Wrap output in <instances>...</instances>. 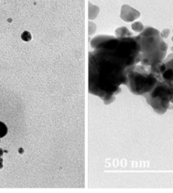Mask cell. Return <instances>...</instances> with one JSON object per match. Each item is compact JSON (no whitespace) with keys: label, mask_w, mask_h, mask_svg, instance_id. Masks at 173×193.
<instances>
[{"label":"cell","mask_w":173,"mask_h":193,"mask_svg":"<svg viewBox=\"0 0 173 193\" xmlns=\"http://www.w3.org/2000/svg\"><path fill=\"white\" fill-rule=\"evenodd\" d=\"M117 37H129L133 36V34L130 33L129 29L125 27H121L116 29L115 31Z\"/></svg>","instance_id":"7"},{"label":"cell","mask_w":173,"mask_h":193,"mask_svg":"<svg viewBox=\"0 0 173 193\" xmlns=\"http://www.w3.org/2000/svg\"><path fill=\"white\" fill-rule=\"evenodd\" d=\"M170 33V30L169 29H165L163 30L162 33H160V36L163 37V38H166L169 36V35Z\"/></svg>","instance_id":"13"},{"label":"cell","mask_w":173,"mask_h":193,"mask_svg":"<svg viewBox=\"0 0 173 193\" xmlns=\"http://www.w3.org/2000/svg\"><path fill=\"white\" fill-rule=\"evenodd\" d=\"M99 12V8L97 6H94L92 3L89 2V19L93 20L97 17Z\"/></svg>","instance_id":"8"},{"label":"cell","mask_w":173,"mask_h":193,"mask_svg":"<svg viewBox=\"0 0 173 193\" xmlns=\"http://www.w3.org/2000/svg\"><path fill=\"white\" fill-rule=\"evenodd\" d=\"M172 42H173V36H172Z\"/></svg>","instance_id":"20"},{"label":"cell","mask_w":173,"mask_h":193,"mask_svg":"<svg viewBox=\"0 0 173 193\" xmlns=\"http://www.w3.org/2000/svg\"><path fill=\"white\" fill-rule=\"evenodd\" d=\"M171 103L173 104V96H172V100H171Z\"/></svg>","instance_id":"17"},{"label":"cell","mask_w":173,"mask_h":193,"mask_svg":"<svg viewBox=\"0 0 173 193\" xmlns=\"http://www.w3.org/2000/svg\"><path fill=\"white\" fill-rule=\"evenodd\" d=\"M157 82V78L149 73L145 66L136 65L128 73L124 85L133 94L143 95L153 89Z\"/></svg>","instance_id":"3"},{"label":"cell","mask_w":173,"mask_h":193,"mask_svg":"<svg viewBox=\"0 0 173 193\" xmlns=\"http://www.w3.org/2000/svg\"><path fill=\"white\" fill-rule=\"evenodd\" d=\"M170 109H173V105H172V106H170Z\"/></svg>","instance_id":"18"},{"label":"cell","mask_w":173,"mask_h":193,"mask_svg":"<svg viewBox=\"0 0 173 193\" xmlns=\"http://www.w3.org/2000/svg\"><path fill=\"white\" fill-rule=\"evenodd\" d=\"M120 18L125 22H133L140 17V12L128 5H124L121 7Z\"/></svg>","instance_id":"6"},{"label":"cell","mask_w":173,"mask_h":193,"mask_svg":"<svg viewBox=\"0 0 173 193\" xmlns=\"http://www.w3.org/2000/svg\"><path fill=\"white\" fill-rule=\"evenodd\" d=\"M95 51L90 53V93L100 96L106 104L121 91L128 73L142 60L138 36H98L91 41Z\"/></svg>","instance_id":"1"},{"label":"cell","mask_w":173,"mask_h":193,"mask_svg":"<svg viewBox=\"0 0 173 193\" xmlns=\"http://www.w3.org/2000/svg\"><path fill=\"white\" fill-rule=\"evenodd\" d=\"M132 29L134 30L135 32H138V33H141V32L145 29L144 26L143 24L139 21L134 22L133 24H132Z\"/></svg>","instance_id":"9"},{"label":"cell","mask_w":173,"mask_h":193,"mask_svg":"<svg viewBox=\"0 0 173 193\" xmlns=\"http://www.w3.org/2000/svg\"><path fill=\"white\" fill-rule=\"evenodd\" d=\"M2 167H3V164H2V162H0V169H1V168H2Z\"/></svg>","instance_id":"16"},{"label":"cell","mask_w":173,"mask_h":193,"mask_svg":"<svg viewBox=\"0 0 173 193\" xmlns=\"http://www.w3.org/2000/svg\"><path fill=\"white\" fill-rule=\"evenodd\" d=\"M8 133V128L3 122H0V138L5 137Z\"/></svg>","instance_id":"10"},{"label":"cell","mask_w":173,"mask_h":193,"mask_svg":"<svg viewBox=\"0 0 173 193\" xmlns=\"http://www.w3.org/2000/svg\"><path fill=\"white\" fill-rule=\"evenodd\" d=\"M145 68L155 76L157 81H163L173 85V54L168 55L162 62Z\"/></svg>","instance_id":"5"},{"label":"cell","mask_w":173,"mask_h":193,"mask_svg":"<svg viewBox=\"0 0 173 193\" xmlns=\"http://www.w3.org/2000/svg\"><path fill=\"white\" fill-rule=\"evenodd\" d=\"M21 38L25 42H29V41L31 40L32 38L31 33L28 31H24L21 35Z\"/></svg>","instance_id":"11"},{"label":"cell","mask_w":173,"mask_h":193,"mask_svg":"<svg viewBox=\"0 0 173 193\" xmlns=\"http://www.w3.org/2000/svg\"><path fill=\"white\" fill-rule=\"evenodd\" d=\"M142 96L156 113L163 115L170 108L173 96V85L163 81H157L153 89Z\"/></svg>","instance_id":"4"},{"label":"cell","mask_w":173,"mask_h":193,"mask_svg":"<svg viewBox=\"0 0 173 193\" xmlns=\"http://www.w3.org/2000/svg\"><path fill=\"white\" fill-rule=\"evenodd\" d=\"M3 152H4L3 150H2V149L0 148V157H2V155H3Z\"/></svg>","instance_id":"15"},{"label":"cell","mask_w":173,"mask_h":193,"mask_svg":"<svg viewBox=\"0 0 173 193\" xmlns=\"http://www.w3.org/2000/svg\"><path fill=\"white\" fill-rule=\"evenodd\" d=\"M137 36L141 46V65L147 67L162 62L165 59L168 46L159 30L148 27Z\"/></svg>","instance_id":"2"},{"label":"cell","mask_w":173,"mask_h":193,"mask_svg":"<svg viewBox=\"0 0 173 193\" xmlns=\"http://www.w3.org/2000/svg\"><path fill=\"white\" fill-rule=\"evenodd\" d=\"M4 152H6V153H8V152L7 151V150H4Z\"/></svg>","instance_id":"19"},{"label":"cell","mask_w":173,"mask_h":193,"mask_svg":"<svg viewBox=\"0 0 173 193\" xmlns=\"http://www.w3.org/2000/svg\"><path fill=\"white\" fill-rule=\"evenodd\" d=\"M97 29V26L92 21H89V35H92Z\"/></svg>","instance_id":"12"},{"label":"cell","mask_w":173,"mask_h":193,"mask_svg":"<svg viewBox=\"0 0 173 193\" xmlns=\"http://www.w3.org/2000/svg\"><path fill=\"white\" fill-rule=\"evenodd\" d=\"M18 152L20 154H23L24 153V149H22V148H20L18 150Z\"/></svg>","instance_id":"14"}]
</instances>
